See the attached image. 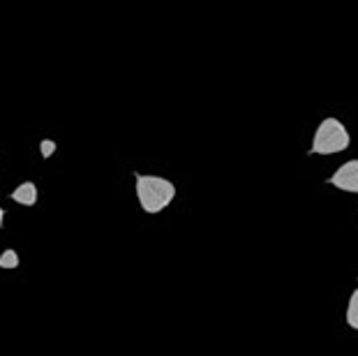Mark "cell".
I'll list each match as a JSON object with an SVG mask.
<instances>
[{"label":"cell","mask_w":358,"mask_h":356,"mask_svg":"<svg viewBox=\"0 0 358 356\" xmlns=\"http://www.w3.org/2000/svg\"><path fill=\"white\" fill-rule=\"evenodd\" d=\"M134 192L136 201L143 213L157 215L164 208L171 206V201L176 199V185L169 178L155 176V173H136L134 180Z\"/></svg>","instance_id":"obj_1"},{"label":"cell","mask_w":358,"mask_h":356,"mask_svg":"<svg viewBox=\"0 0 358 356\" xmlns=\"http://www.w3.org/2000/svg\"><path fill=\"white\" fill-rule=\"evenodd\" d=\"M349 143H352L349 130L340 123L338 118L329 116V118H324L322 123H319L317 132H315V139H312L310 153H315V155H335V153L347 150Z\"/></svg>","instance_id":"obj_2"},{"label":"cell","mask_w":358,"mask_h":356,"mask_svg":"<svg viewBox=\"0 0 358 356\" xmlns=\"http://www.w3.org/2000/svg\"><path fill=\"white\" fill-rule=\"evenodd\" d=\"M329 183L342 192L358 194V160H349V162L342 164L338 171H333Z\"/></svg>","instance_id":"obj_3"},{"label":"cell","mask_w":358,"mask_h":356,"mask_svg":"<svg viewBox=\"0 0 358 356\" xmlns=\"http://www.w3.org/2000/svg\"><path fill=\"white\" fill-rule=\"evenodd\" d=\"M10 199L21 204V206H35L37 204V185L33 180H24L21 185H17L10 192Z\"/></svg>","instance_id":"obj_4"},{"label":"cell","mask_w":358,"mask_h":356,"mask_svg":"<svg viewBox=\"0 0 358 356\" xmlns=\"http://www.w3.org/2000/svg\"><path fill=\"white\" fill-rule=\"evenodd\" d=\"M345 320H347V327L349 329H354L358 331V287L354 290V294L349 297V303H347V315H345Z\"/></svg>","instance_id":"obj_5"},{"label":"cell","mask_w":358,"mask_h":356,"mask_svg":"<svg viewBox=\"0 0 358 356\" xmlns=\"http://www.w3.org/2000/svg\"><path fill=\"white\" fill-rule=\"evenodd\" d=\"M19 252L17 250H12V248H7L3 255H0V269L3 271H12V269H19Z\"/></svg>","instance_id":"obj_6"},{"label":"cell","mask_w":358,"mask_h":356,"mask_svg":"<svg viewBox=\"0 0 358 356\" xmlns=\"http://www.w3.org/2000/svg\"><path fill=\"white\" fill-rule=\"evenodd\" d=\"M56 148H58V143L53 141V139H42L40 141V153H42L44 160H49V157L56 153Z\"/></svg>","instance_id":"obj_7"},{"label":"cell","mask_w":358,"mask_h":356,"mask_svg":"<svg viewBox=\"0 0 358 356\" xmlns=\"http://www.w3.org/2000/svg\"><path fill=\"white\" fill-rule=\"evenodd\" d=\"M3 220H5V211L0 208V225H3Z\"/></svg>","instance_id":"obj_8"}]
</instances>
